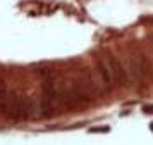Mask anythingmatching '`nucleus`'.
I'll use <instances>...</instances> for the list:
<instances>
[{"mask_svg": "<svg viewBox=\"0 0 153 145\" xmlns=\"http://www.w3.org/2000/svg\"><path fill=\"white\" fill-rule=\"evenodd\" d=\"M95 66H97V73L100 76V80H102V85L105 86V90H108L110 92L114 88V78H112V73H110V68H108V64L105 61V57H97L95 59Z\"/></svg>", "mask_w": 153, "mask_h": 145, "instance_id": "nucleus-5", "label": "nucleus"}, {"mask_svg": "<svg viewBox=\"0 0 153 145\" xmlns=\"http://www.w3.org/2000/svg\"><path fill=\"white\" fill-rule=\"evenodd\" d=\"M59 109V85L53 83L50 78L43 81L42 98H40V116L43 119H50L55 116Z\"/></svg>", "mask_w": 153, "mask_h": 145, "instance_id": "nucleus-1", "label": "nucleus"}, {"mask_svg": "<svg viewBox=\"0 0 153 145\" xmlns=\"http://www.w3.org/2000/svg\"><path fill=\"white\" fill-rule=\"evenodd\" d=\"M9 100H10V92L5 85H0V116H7Z\"/></svg>", "mask_w": 153, "mask_h": 145, "instance_id": "nucleus-6", "label": "nucleus"}, {"mask_svg": "<svg viewBox=\"0 0 153 145\" xmlns=\"http://www.w3.org/2000/svg\"><path fill=\"white\" fill-rule=\"evenodd\" d=\"M131 73L132 78L139 85H143L150 78V64H148L145 55H138V59H131Z\"/></svg>", "mask_w": 153, "mask_h": 145, "instance_id": "nucleus-4", "label": "nucleus"}, {"mask_svg": "<svg viewBox=\"0 0 153 145\" xmlns=\"http://www.w3.org/2000/svg\"><path fill=\"white\" fill-rule=\"evenodd\" d=\"M103 57H105V61H107V64H108V68H110L112 78H114L115 85L126 88V86L129 85V71L126 69V66L112 54H105Z\"/></svg>", "mask_w": 153, "mask_h": 145, "instance_id": "nucleus-3", "label": "nucleus"}, {"mask_svg": "<svg viewBox=\"0 0 153 145\" xmlns=\"http://www.w3.org/2000/svg\"><path fill=\"white\" fill-rule=\"evenodd\" d=\"M29 112H31V102H29L28 95H24L21 92L10 93L5 117L12 119V121H26V119H29Z\"/></svg>", "mask_w": 153, "mask_h": 145, "instance_id": "nucleus-2", "label": "nucleus"}]
</instances>
